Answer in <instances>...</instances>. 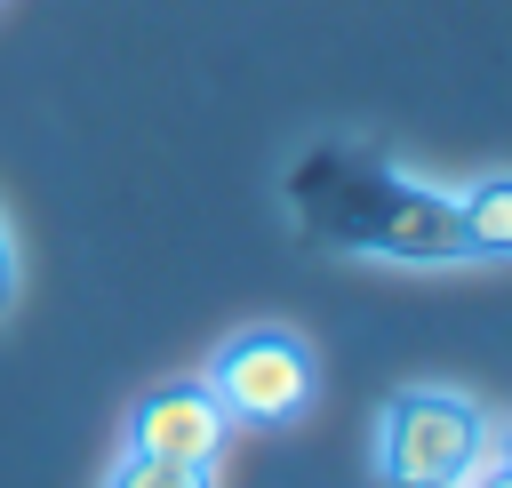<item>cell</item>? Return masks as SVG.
<instances>
[{
  "mask_svg": "<svg viewBox=\"0 0 512 488\" xmlns=\"http://www.w3.org/2000/svg\"><path fill=\"white\" fill-rule=\"evenodd\" d=\"M456 224L472 264H512V168L456 184Z\"/></svg>",
  "mask_w": 512,
  "mask_h": 488,
  "instance_id": "obj_5",
  "label": "cell"
},
{
  "mask_svg": "<svg viewBox=\"0 0 512 488\" xmlns=\"http://www.w3.org/2000/svg\"><path fill=\"white\" fill-rule=\"evenodd\" d=\"M232 440V416L216 408V392L200 376H176V384H152L136 408H128V456H160V464H192V472H216Z\"/></svg>",
  "mask_w": 512,
  "mask_h": 488,
  "instance_id": "obj_4",
  "label": "cell"
},
{
  "mask_svg": "<svg viewBox=\"0 0 512 488\" xmlns=\"http://www.w3.org/2000/svg\"><path fill=\"white\" fill-rule=\"evenodd\" d=\"M296 216L312 224V240L344 248V256H376V264H472L464 256V224H456V184H424L392 160H360L344 168V152H304L288 176Z\"/></svg>",
  "mask_w": 512,
  "mask_h": 488,
  "instance_id": "obj_1",
  "label": "cell"
},
{
  "mask_svg": "<svg viewBox=\"0 0 512 488\" xmlns=\"http://www.w3.org/2000/svg\"><path fill=\"white\" fill-rule=\"evenodd\" d=\"M464 488H512V472H504V464H496V448H488V464H480V472H472V480H464Z\"/></svg>",
  "mask_w": 512,
  "mask_h": 488,
  "instance_id": "obj_8",
  "label": "cell"
},
{
  "mask_svg": "<svg viewBox=\"0 0 512 488\" xmlns=\"http://www.w3.org/2000/svg\"><path fill=\"white\" fill-rule=\"evenodd\" d=\"M488 448H496V464L512 472V424H504V432H488Z\"/></svg>",
  "mask_w": 512,
  "mask_h": 488,
  "instance_id": "obj_9",
  "label": "cell"
},
{
  "mask_svg": "<svg viewBox=\"0 0 512 488\" xmlns=\"http://www.w3.org/2000/svg\"><path fill=\"white\" fill-rule=\"evenodd\" d=\"M104 488H216V472H192V464H160V456H120L104 472Z\"/></svg>",
  "mask_w": 512,
  "mask_h": 488,
  "instance_id": "obj_6",
  "label": "cell"
},
{
  "mask_svg": "<svg viewBox=\"0 0 512 488\" xmlns=\"http://www.w3.org/2000/svg\"><path fill=\"white\" fill-rule=\"evenodd\" d=\"M200 384L216 392V408L232 424H296L312 408V392H320V368H312V344L296 328L256 320V328H240V336L216 344V360H208Z\"/></svg>",
  "mask_w": 512,
  "mask_h": 488,
  "instance_id": "obj_3",
  "label": "cell"
},
{
  "mask_svg": "<svg viewBox=\"0 0 512 488\" xmlns=\"http://www.w3.org/2000/svg\"><path fill=\"white\" fill-rule=\"evenodd\" d=\"M16 312V232H8V216H0V320Z\"/></svg>",
  "mask_w": 512,
  "mask_h": 488,
  "instance_id": "obj_7",
  "label": "cell"
},
{
  "mask_svg": "<svg viewBox=\"0 0 512 488\" xmlns=\"http://www.w3.org/2000/svg\"><path fill=\"white\" fill-rule=\"evenodd\" d=\"M488 432L496 424L480 416V400L448 384H408L376 416V472L384 488H464L488 464Z\"/></svg>",
  "mask_w": 512,
  "mask_h": 488,
  "instance_id": "obj_2",
  "label": "cell"
}]
</instances>
